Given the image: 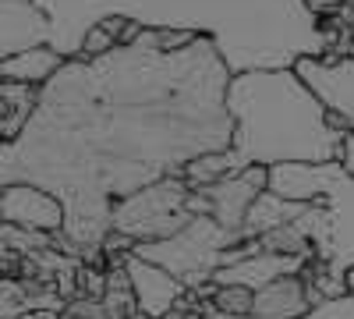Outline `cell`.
I'll return each instance as SVG.
<instances>
[{
    "label": "cell",
    "mask_w": 354,
    "mask_h": 319,
    "mask_svg": "<svg viewBox=\"0 0 354 319\" xmlns=\"http://www.w3.org/2000/svg\"><path fill=\"white\" fill-rule=\"evenodd\" d=\"M230 78L216 39L181 28H142L135 43L100 57H68L39 85L25 131L0 142V185L28 181L53 192L82 263L106 270L103 241L117 199L230 149Z\"/></svg>",
    "instance_id": "6da1fadb"
},
{
    "label": "cell",
    "mask_w": 354,
    "mask_h": 319,
    "mask_svg": "<svg viewBox=\"0 0 354 319\" xmlns=\"http://www.w3.org/2000/svg\"><path fill=\"white\" fill-rule=\"evenodd\" d=\"M53 21L64 57H78L85 33L103 18H135L145 28H181L213 36L230 71L294 68L298 57L333 46L322 18L305 0H36Z\"/></svg>",
    "instance_id": "7a4b0ae2"
},
{
    "label": "cell",
    "mask_w": 354,
    "mask_h": 319,
    "mask_svg": "<svg viewBox=\"0 0 354 319\" xmlns=\"http://www.w3.org/2000/svg\"><path fill=\"white\" fill-rule=\"evenodd\" d=\"M234 142L223 149L227 174L252 163H326L344 156L347 131L330 125V110L294 68L238 71L227 89Z\"/></svg>",
    "instance_id": "3957f363"
},
{
    "label": "cell",
    "mask_w": 354,
    "mask_h": 319,
    "mask_svg": "<svg viewBox=\"0 0 354 319\" xmlns=\"http://www.w3.org/2000/svg\"><path fill=\"white\" fill-rule=\"evenodd\" d=\"M270 188L283 199H305L312 206L294 220L315 245V259L301 270L326 298H344L347 273L354 270V174L344 160L326 163H277L270 167Z\"/></svg>",
    "instance_id": "277c9868"
},
{
    "label": "cell",
    "mask_w": 354,
    "mask_h": 319,
    "mask_svg": "<svg viewBox=\"0 0 354 319\" xmlns=\"http://www.w3.org/2000/svg\"><path fill=\"white\" fill-rule=\"evenodd\" d=\"M245 235L241 230H227L216 217H195L188 227H181L174 238L163 241H135V255L160 263L174 277H181L188 287L209 284L213 273L223 266L227 248L241 245Z\"/></svg>",
    "instance_id": "5b68a950"
},
{
    "label": "cell",
    "mask_w": 354,
    "mask_h": 319,
    "mask_svg": "<svg viewBox=\"0 0 354 319\" xmlns=\"http://www.w3.org/2000/svg\"><path fill=\"white\" fill-rule=\"evenodd\" d=\"M188 195H192V185L185 174L160 178L149 188L113 202V230H121V235L135 241L174 238L177 230L195 220L188 213Z\"/></svg>",
    "instance_id": "8992f818"
},
{
    "label": "cell",
    "mask_w": 354,
    "mask_h": 319,
    "mask_svg": "<svg viewBox=\"0 0 354 319\" xmlns=\"http://www.w3.org/2000/svg\"><path fill=\"white\" fill-rule=\"evenodd\" d=\"M305 78L308 89L326 103L330 113H340L347 118V125L354 128V57H322V53H308V57H298L294 64Z\"/></svg>",
    "instance_id": "52a82bcc"
},
{
    "label": "cell",
    "mask_w": 354,
    "mask_h": 319,
    "mask_svg": "<svg viewBox=\"0 0 354 319\" xmlns=\"http://www.w3.org/2000/svg\"><path fill=\"white\" fill-rule=\"evenodd\" d=\"M0 220L15 224V227L57 235L68 224V210L53 192L28 185V181H15V185H0Z\"/></svg>",
    "instance_id": "ba28073f"
},
{
    "label": "cell",
    "mask_w": 354,
    "mask_h": 319,
    "mask_svg": "<svg viewBox=\"0 0 354 319\" xmlns=\"http://www.w3.org/2000/svg\"><path fill=\"white\" fill-rule=\"evenodd\" d=\"M266 188H270V167H262V163H252L245 170H234V174H227V178L213 181V185H202V192L213 199V217L227 230H241V235H245L248 210L255 206V199Z\"/></svg>",
    "instance_id": "9c48e42d"
},
{
    "label": "cell",
    "mask_w": 354,
    "mask_h": 319,
    "mask_svg": "<svg viewBox=\"0 0 354 319\" xmlns=\"http://www.w3.org/2000/svg\"><path fill=\"white\" fill-rule=\"evenodd\" d=\"M53 39V21L36 0H0V57L46 46Z\"/></svg>",
    "instance_id": "30bf717a"
},
{
    "label": "cell",
    "mask_w": 354,
    "mask_h": 319,
    "mask_svg": "<svg viewBox=\"0 0 354 319\" xmlns=\"http://www.w3.org/2000/svg\"><path fill=\"white\" fill-rule=\"evenodd\" d=\"M128 273H131L138 309L156 316V319H163V312H170L177 302L188 295V284L181 277H174L160 263H149V259H142L135 252H128Z\"/></svg>",
    "instance_id": "8fae6325"
},
{
    "label": "cell",
    "mask_w": 354,
    "mask_h": 319,
    "mask_svg": "<svg viewBox=\"0 0 354 319\" xmlns=\"http://www.w3.org/2000/svg\"><path fill=\"white\" fill-rule=\"evenodd\" d=\"M308 263H312V255H301V252H255V255L241 259V263L220 266V270L213 273V284H216V287L245 284V287H252V291H259V287L273 284L277 277L301 273Z\"/></svg>",
    "instance_id": "7c38bea8"
},
{
    "label": "cell",
    "mask_w": 354,
    "mask_h": 319,
    "mask_svg": "<svg viewBox=\"0 0 354 319\" xmlns=\"http://www.w3.org/2000/svg\"><path fill=\"white\" fill-rule=\"evenodd\" d=\"M315 305L308 302V284L301 273L277 277L273 284H266L255 291L252 316L255 319H305Z\"/></svg>",
    "instance_id": "4fadbf2b"
},
{
    "label": "cell",
    "mask_w": 354,
    "mask_h": 319,
    "mask_svg": "<svg viewBox=\"0 0 354 319\" xmlns=\"http://www.w3.org/2000/svg\"><path fill=\"white\" fill-rule=\"evenodd\" d=\"M39 103V85L18 78H0V142H11L32 121Z\"/></svg>",
    "instance_id": "5bb4252c"
},
{
    "label": "cell",
    "mask_w": 354,
    "mask_h": 319,
    "mask_svg": "<svg viewBox=\"0 0 354 319\" xmlns=\"http://www.w3.org/2000/svg\"><path fill=\"white\" fill-rule=\"evenodd\" d=\"M68 57L57 50V46H32V50H21L15 57H0V78H18L28 85H46L57 71L64 68Z\"/></svg>",
    "instance_id": "9a60e30c"
},
{
    "label": "cell",
    "mask_w": 354,
    "mask_h": 319,
    "mask_svg": "<svg viewBox=\"0 0 354 319\" xmlns=\"http://www.w3.org/2000/svg\"><path fill=\"white\" fill-rule=\"evenodd\" d=\"M308 206H312V202H305V199H283V195H277L273 188H266V192L255 199V206L248 210L245 238L252 241V238H262L266 230H277V227H283V224H294Z\"/></svg>",
    "instance_id": "2e32d148"
},
{
    "label": "cell",
    "mask_w": 354,
    "mask_h": 319,
    "mask_svg": "<svg viewBox=\"0 0 354 319\" xmlns=\"http://www.w3.org/2000/svg\"><path fill=\"white\" fill-rule=\"evenodd\" d=\"M259 241H262V252H301V255L315 259V245L298 230V224H283L277 230H266Z\"/></svg>",
    "instance_id": "e0dca14e"
},
{
    "label": "cell",
    "mask_w": 354,
    "mask_h": 319,
    "mask_svg": "<svg viewBox=\"0 0 354 319\" xmlns=\"http://www.w3.org/2000/svg\"><path fill=\"white\" fill-rule=\"evenodd\" d=\"M205 319H255V316H227V312H220V309L209 302V312H205ZM305 319H354V295L322 302V305L312 309Z\"/></svg>",
    "instance_id": "ac0fdd59"
},
{
    "label": "cell",
    "mask_w": 354,
    "mask_h": 319,
    "mask_svg": "<svg viewBox=\"0 0 354 319\" xmlns=\"http://www.w3.org/2000/svg\"><path fill=\"white\" fill-rule=\"evenodd\" d=\"M213 305L227 316H252V305H255V291L245 284H227V287H216L213 295Z\"/></svg>",
    "instance_id": "d6986e66"
},
{
    "label": "cell",
    "mask_w": 354,
    "mask_h": 319,
    "mask_svg": "<svg viewBox=\"0 0 354 319\" xmlns=\"http://www.w3.org/2000/svg\"><path fill=\"white\" fill-rule=\"evenodd\" d=\"M78 291L88 298H103L106 295V270H100L93 263H82L78 266Z\"/></svg>",
    "instance_id": "ffe728a7"
},
{
    "label": "cell",
    "mask_w": 354,
    "mask_h": 319,
    "mask_svg": "<svg viewBox=\"0 0 354 319\" xmlns=\"http://www.w3.org/2000/svg\"><path fill=\"white\" fill-rule=\"evenodd\" d=\"M305 4L319 15V18H326V15H333V11H340L344 4H354V0H305Z\"/></svg>",
    "instance_id": "44dd1931"
},
{
    "label": "cell",
    "mask_w": 354,
    "mask_h": 319,
    "mask_svg": "<svg viewBox=\"0 0 354 319\" xmlns=\"http://www.w3.org/2000/svg\"><path fill=\"white\" fill-rule=\"evenodd\" d=\"M340 160H344V167L354 174V128H351L347 138H344V156H340Z\"/></svg>",
    "instance_id": "7402d4cb"
},
{
    "label": "cell",
    "mask_w": 354,
    "mask_h": 319,
    "mask_svg": "<svg viewBox=\"0 0 354 319\" xmlns=\"http://www.w3.org/2000/svg\"><path fill=\"white\" fill-rule=\"evenodd\" d=\"M124 319H156V316H149V312H142V309H138V312H131V316H124Z\"/></svg>",
    "instance_id": "603a6c76"
},
{
    "label": "cell",
    "mask_w": 354,
    "mask_h": 319,
    "mask_svg": "<svg viewBox=\"0 0 354 319\" xmlns=\"http://www.w3.org/2000/svg\"><path fill=\"white\" fill-rule=\"evenodd\" d=\"M347 291H351V295H354V270H351V273H347Z\"/></svg>",
    "instance_id": "cb8c5ba5"
},
{
    "label": "cell",
    "mask_w": 354,
    "mask_h": 319,
    "mask_svg": "<svg viewBox=\"0 0 354 319\" xmlns=\"http://www.w3.org/2000/svg\"><path fill=\"white\" fill-rule=\"evenodd\" d=\"M61 319H85V316H75V312H61Z\"/></svg>",
    "instance_id": "d4e9b609"
},
{
    "label": "cell",
    "mask_w": 354,
    "mask_h": 319,
    "mask_svg": "<svg viewBox=\"0 0 354 319\" xmlns=\"http://www.w3.org/2000/svg\"><path fill=\"white\" fill-rule=\"evenodd\" d=\"M351 57H354V43H351Z\"/></svg>",
    "instance_id": "484cf974"
}]
</instances>
